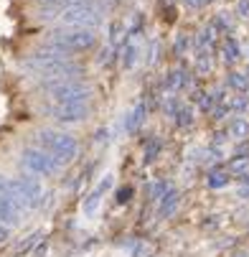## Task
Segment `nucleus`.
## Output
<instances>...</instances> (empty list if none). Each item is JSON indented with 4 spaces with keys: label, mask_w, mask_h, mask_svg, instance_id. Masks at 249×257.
Instances as JSON below:
<instances>
[{
    "label": "nucleus",
    "mask_w": 249,
    "mask_h": 257,
    "mask_svg": "<svg viewBox=\"0 0 249 257\" xmlns=\"http://www.w3.org/2000/svg\"><path fill=\"white\" fill-rule=\"evenodd\" d=\"M56 18L69 28H94L102 21V8L94 0H77L56 13Z\"/></svg>",
    "instance_id": "obj_3"
},
{
    "label": "nucleus",
    "mask_w": 249,
    "mask_h": 257,
    "mask_svg": "<svg viewBox=\"0 0 249 257\" xmlns=\"http://www.w3.org/2000/svg\"><path fill=\"white\" fill-rule=\"evenodd\" d=\"M234 257H249V252H236Z\"/></svg>",
    "instance_id": "obj_36"
},
{
    "label": "nucleus",
    "mask_w": 249,
    "mask_h": 257,
    "mask_svg": "<svg viewBox=\"0 0 249 257\" xmlns=\"http://www.w3.org/2000/svg\"><path fill=\"white\" fill-rule=\"evenodd\" d=\"M158 151H160V140H150L148 143V148H145V163H150V161H155V156H158Z\"/></svg>",
    "instance_id": "obj_24"
},
{
    "label": "nucleus",
    "mask_w": 249,
    "mask_h": 257,
    "mask_svg": "<svg viewBox=\"0 0 249 257\" xmlns=\"http://www.w3.org/2000/svg\"><path fill=\"white\" fill-rule=\"evenodd\" d=\"M8 237H11V229H8L6 224H0V242H6Z\"/></svg>",
    "instance_id": "obj_33"
},
{
    "label": "nucleus",
    "mask_w": 249,
    "mask_h": 257,
    "mask_svg": "<svg viewBox=\"0 0 249 257\" xmlns=\"http://www.w3.org/2000/svg\"><path fill=\"white\" fill-rule=\"evenodd\" d=\"M186 49H188V39H186L183 33H181V36H175V54L181 56V54H183Z\"/></svg>",
    "instance_id": "obj_28"
},
{
    "label": "nucleus",
    "mask_w": 249,
    "mask_h": 257,
    "mask_svg": "<svg viewBox=\"0 0 249 257\" xmlns=\"http://www.w3.org/2000/svg\"><path fill=\"white\" fill-rule=\"evenodd\" d=\"M49 92H51V97L56 99V104H87V97H89L92 89H89L84 82L64 79V82L49 84Z\"/></svg>",
    "instance_id": "obj_5"
},
{
    "label": "nucleus",
    "mask_w": 249,
    "mask_h": 257,
    "mask_svg": "<svg viewBox=\"0 0 249 257\" xmlns=\"http://www.w3.org/2000/svg\"><path fill=\"white\" fill-rule=\"evenodd\" d=\"M112 183H115V176H110V173H107L99 183H97V189L84 199V204H82V211H84V216H92L97 209H99V204H102V196L107 194V191H110L112 189Z\"/></svg>",
    "instance_id": "obj_9"
},
{
    "label": "nucleus",
    "mask_w": 249,
    "mask_h": 257,
    "mask_svg": "<svg viewBox=\"0 0 249 257\" xmlns=\"http://www.w3.org/2000/svg\"><path fill=\"white\" fill-rule=\"evenodd\" d=\"M246 135H249V122H246L244 117H236V120L229 122V138H234V140H244Z\"/></svg>",
    "instance_id": "obj_15"
},
{
    "label": "nucleus",
    "mask_w": 249,
    "mask_h": 257,
    "mask_svg": "<svg viewBox=\"0 0 249 257\" xmlns=\"http://www.w3.org/2000/svg\"><path fill=\"white\" fill-rule=\"evenodd\" d=\"M229 109H239V112H241V109H246V99L244 97H234L229 102Z\"/></svg>",
    "instance_id": "obj_29"
},
{
    "label": "nucleus",
    "mask_w": 249,
    "mask_h": 257,
    "mask_svg": "<svg viewBox=\"0 0 249 257\" xmlns=\"http://www.w3.org/2000/svg\"><path fill=\"white\" fill-rule=\"evenodd\" d=\"M188 84V74L183 69H173L170 74L165 77V87L170 89V92H175V89H181V87H186Z\"/></svg>",
    "instance_id": "obj_13"
},
{
    "label": "nucleus",
    "mask_w": 249,
    "mask_h": 257,
    "mask_svg": "<svg viewBox=\"0 0 249 257\" xmlns=\"http://www.w3.org/2000/svg\"><path fill=\"white\" fill-rule=\"evenodd\" d=\"M39 6H44V8H66V6H71V3H77V0H36Z\"/></svg>",
    "instance_id": "obj_23"
},
{
    "label": "nucleus",
    "mask_w": 249,
    "mask_h": 257,
    "mask_svg": "<svg viewBox=\"0 0 249 257\" xmlns=\"http://www.w3.org/2000/svg\"><path fill=\"white\" fill-rule=\"evenodd\" d=\"M18 186L23 191V199H26V206L28 209H39L44 204V186H41L39 178L23 176V178H18Z\"/></svg>",
    "instance_id": "obj_7"
},
{
    "label": "nucleus",
    "mask_w": 249,
    "mask_h": 257,
    "mask_svg": "<svg viewBox=\"0 0 249 257\" xmlns=\"http://www.w3.org/2000/svg\"><path fill=\"white\" fill-rule=\"evenodd\" d=\"M246 166H249V158H246V156H236V158L229 163V171H231V173H241V176H244Z\"/></svg>",
    "instance_id": "obj_21"
},
{
    "label": "nucleus",
    "mask_w": 249,
    "mask_h": 257,
    "mask_svg": "<svg viewBox=\"0 0 249 257\" xmlns=\"http://www.w3.org/2000/svg\"><path fill=\"white\" fill-rule=\"evenodd\" d=\"M226 84H229L231 89L241 92V94L249 89V79H246V74H239V71H231V74H229V79H226Z\"/></svg>",
    "instance_id": "obj_16"
},
{
    "label": "nucleus",
    "mask_w": 249,
    "mask_h": 257,
    "mask_svg": "<svg viewBox=\"0 0 249 257\" xmlns=\"http://www.w3.org/2000/svg\"><path fill=\"white\" fill-rule=\"evenodd\" d=\"M94 41H97V36H94L92 28H61V31H54L49 36V41L44 46H51V49H59L64 54H71V51L89 49Z\"/></svg>",
    "instance_id": "obj_4"
},
{
    "label": "nucleus",
    "mask_w": 249,
    "mask_h": 257,
    "mask_svg": "<svg viewBox=\"0 0 249 257\" xmlns=\"http://www.w3.org/2000/svg\"><path fill=\"white\" fill-rule=\"evenodd\" d=\"M208 69H211V59H208V49H206V51L198 54V71L203 74V71H208Z\"/></svg>",
    "instance_id": "obj_27"
},
{
    "label": "nucleus",
    "mask_w": 249,
    "mask_h": 257,
    "mask_svg": "<svg viewBox=\"0 0 249 257\" xmlns=\"http://www.w3.org/2000/svg\"><path fill=\"white\" fill-rule=\"evenodd\" d=\"M26 69H31L33 74H39V77H54L56 82L71 79L82 71L79 64H74L69 59V54H64L59 49H51V46H44L36 54H31L28 61H26Z\"/></svg>",
    "instance_id": "obj_1"
},
{
    "label": "nucleus",
    "mask_w": 249,
    "mask_h": 257,
    "mask_svg": "<svg viewBox=\"0 0 249 257\" xmlns=\"http://www.w3.org/2000/svg\"><path fill=\"white\" fill-rule=\"evenodd\" d=\"M229 183V173L226 171H213L211 176H208V186L211 189H224Z\"/></svg>",
    "instance_id": "obj_20"
},
{
    "label": "nucleus",
    "mask_w": 249,
    "mask_h": 257,
    "mask_svg": "<svg viewBox=\"0 0 249 257\" xmlns=\"http://www.w3.org/2000/svg\"><path fill=\"white\" fill-rule=\"evenodd\" d=\"M239 181H241V183H244V186H249V173H244V176H241V178H239Z\"/></svg>",
    "instance_id": "obj_35"
},
{
    "label": "nucleus",
    "mask_w": 249,
    "mask_h": 257,
    "mask_svg": "<svg viewBox=\"0 0 249 257\" xmlns=\"http://www.w3.org/2000/svg\"><path fill=\"white\" fill-rule=\"evenodd\" d=\"M193 99L201 104V109H211V104H213V97H211V94H203V92H196Z\"/></svg>",
    "instance_id": "obj_26"
},
{
    "label": "nucleus",
    "mask_w": 249,
    "mask_h": 257,
    "mask_svg": "<svg viewBox=\"0 0 249 257\" xmlns=\"http://www.w3.org/2000/svg\"><path fill=\"white\" fill-rule=\"evenodd\" d=\"M145 112H148L145 104H137L132 112L127 115V120H125V130H127V133H135L142 122H145Z\"/></svg>",
    "instance_id": "obj_12"
},
{
    "label": "nucleus",
    "mask_w": 249,
    "mask_h": 257,
    "mask_svg": "<svg viewBox=\"0 0 249 257\" xmlns=\"http://www.w3.org/2000/svg\"><path fill=\"white\" fill-rule=\"evenodd\" d=\"M0 224H6L8 229L21 224V209L6 196H0Z\"/></svg>",
    "instance_id": "obj_10"
},
{
    "label": "nucleus",
    "mask_w": 249,
    "mask_h": 257,
    "mask_svg": "<svg viewBox=\"0 0 249 257\" xmlns=\"http://www.w3.org/2000/svg\"><path fill=\"white\" fill-rule=\"evenodd\" d=\"M178 109H181V104H178L173 97H168V102H165V112H168V115H175Z\"/></svg>",
    "instance_id": "obj_31"
},
{
    "label": "nucleus",
    "mask_w": 249,
    "mask_h": 257,
    "mask_svg": "<svg viewBox=\"0 0 249 257\" xmlns=\"http://www.w3.org/2000/svg\"><path fill=\"white\" fill-rule=\"evenodd\" d=\"M130 196H132V189H130V186H127V189H120L117 201H120V204H127V201H130Z\"/></svg>",
    "instance_id": "obj_32"
},
{
    "label": "nucleus",
    "mask_w": 249,
    "mask_h": 257,
    "mask_svg": "<svg viewBox=\"0 0 249 257\" xmlns=\"http://www.w3.org/2000/svg\"><path fill=\"white\" fill-rule=\"evenodd\" d=\"M213 28L216 31H231V16L229 13H219L216 21H213Z\"/></svg>",
    "instance_id": "obj_22"
},
{
    "label": "nucleus",
    "mask_w": 249,
    "mask_h": 257,
    "mask_svg": "<svg viewBox=\"0 0 249 257\" xmlns=\"http://www.w3.org/2000/svg\"><path fill=\"white\" fill-rule=\"evenodd\" d=\"M21 161H23V166H26L31 173H36V176H54V173L59 171V163H56L46 151H41V148H26V151L21 153Z\"/></svg>",
    "instance_id": "obj_6"
},
{
    "label": "nucleus",
    "mask_w": 249,
    "mask_h": 257,
    "mask_svg": "<svg viewBox=\"0 0 249 257\" xmlns=\"http://www.w3.org/2000/svg\"><path fill=\"white\" fill-rule=\"evenodd\" d=\"M186 3H188V6H193V8H201V6H206V3H208V0H186Z\"/></svg>",
    "instance_id": "obj_34"
},
{
    "label": "nucleus",
    "mask_w": 249,
    "mask_h": 257,
    "mask_svg": "<svg viewBox=\"0 0 249 257\" xmlns=\"http://www.w3.org/2000/svg\"><path fill=\"white\" fill-rule=\"evenodd\" d=\"M49 112H51V117L56 120V122H79V120H84L87 117V104H54V107H49Z\"/></svg>",
    "instance_id": "obj_8"
},
{
    "label": "nucleus",
    "mask_w": 249,
    "mask_h": 257,
    "mask_svg": "<svg viewBox=\"0 0 249 257\" xmlns=\"http://www.w3.org/2000/svg\"><path fill=\"white\" fill-rule=\"evenodd\" d=\"M175 122L181 125V127H191L193 125V109L186 107V104H181V109L175 112Z\"/></svg>",
    "instance_id": "obj_18"
},
{
    "label": "nucleus",
    "mask_w": 249,
    "mask_h": 257,
    "mask_svg": "<svg viewBox=\"0 0 249 257\" xmlns=\"http://www.w3.org/2000/svg\"><path fill=\"white\" fill-rule=\"evenodd\" d=\"M213 39H216V28H213V23H208V26L198 33V46H201V49H203V46L208 49V46L213 44Z\"/></svg>",
    "instance_id": "obj_19"
},
{
    "label": "nucleus",
    "mask_w": 249,
    "mask_h": 257,
    "mask_svg": "<svg viewBox=\"0 0 249 257\" xmlns=\"http://www.w3.org/2000/svg\"><path fill=\"white\" fill-rule=\"evenodd\" d=\"M236 13L241 18H249V0H239V3H236Z\"/></svg>",
    "instance_id": "obj_30"
},
{
    "label": "nucleus",
    "mask_w": 249,
    "mask_h": 257,
    "mask_svg": "<svg viewBox=\"0 0 249 257\" xmlns=\"http://www.w3.org/2000/svg\"><path fill=\"white\" fill-rule=\"evenodd\" d=\"M178 204H181V194H178L175 189H168V191H165V196L160 199V206H158L160 216H170V214L178 209Z\"/></svg>",
    "instance_id": "obj_11"
},
{
    "label": "nucleus",
    "mask_w": 249,
    "mask_h": 257,
    "mask_svg": "<svg viewBox=\"0 0 249 257\" xmlns=\"http://www.w3.org/2000/svg\"><path fill=\"white\" fill-rule=\"evenodd\" d=\"M221 54H224V61H226V64H234V61L239 59V44H236L234 39H226L224 46H221Z\"/></svg>",
    "instance_id": "obj_17"
},
{
    "label": "nucleus",
    "mask_w": 249,
    "mask_h": 257,
    "mask_svg": "<svg viewBox=\"0 0 249 257\" xmlns=\"http://www.w3.org/2000/svg\"><path fill=\"white\" fill-rule=\"evenodd\" d=\"M39 143H41V151H46L59 166H66L77 158L79 153V145L77 140L66 135V133H56V130H41L39 133Z\"/></svg>",
    "instance_id": "obj_2"
},
{
    "label": "nucleus",
    "mask_w": 249,
    "mask_h": 257,
    "mask_svg": "<svg viewBox=\"0 0 249 257\" xmlns=\"http://www.w3.org/2000/svg\"><path fill=\"white\" fill-rule=\"evenodd\" d=\"M120 33H122V23L120 21H115L112 26H110V46L115 49L117 46V41H120Z\"/></svg>",
    "instance_id": "obj_25"
},
{
    "label": "nucleus",
    "mask_w": 249,
    "mask_h": 257,
    "mask_svg": "<svg viewBox=\"0 0 249 257\" xmlns=\"http://www.w3.org/2000/svg\"><path fill=\"white\" fill-rule=\"evenodd\" d=\"M137 54H140V46H137L135 39H130V41L125 44V49H122V66H125V69H132L135 61H137Z\"/></svg>",
    "instance_id": "obj_14"
}]
</instances>
